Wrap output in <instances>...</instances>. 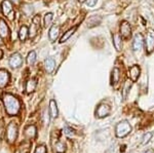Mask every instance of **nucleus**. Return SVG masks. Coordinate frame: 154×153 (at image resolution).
Returning <instances> with one entry per match:
<instances>
[{"instance_id": "obj_1", "label": "nucleus", "mask_w": 154, "mask_h": 153, "mask_svg": "<svg viewBox=\"0 0 154 153\" xmlns=\"http://www.w3.org/2000/svg\"><path fill=\"white\" fill-rule=\"evenodd\" d=\"M2 101L4 103V107H5V111L8 115H16L19 113L20 108H21V104L20 101L14 97L11 93H4L2 96Z\"/></svg>"}, {"instance_id": "obj_2", "label": "nucleus", "mask_w": 154, "mask_h": 153, "mask_svg": "<svg viewBox=\"0 0 154 153\" xmlns=\"http://www.w3.org/2000/svg\"><path fill=\"white\" fill-rule=\"evenodd\" d=\"M131 132V127L126 120H122L116 125L115 133L118 138H125Z\"/></svg>"}, {"instance_id": "obj_3", "label": "nucleus", "mask_w": 154, "mask_h": 153, "mask_svg": "<svg viewBox=\"0 0 154 153\" xmlns=\"http://www.w3.org/2000/svg\"><path fill=\"white\" fill-rule=\"evenodd\" d=\"M18 137V125L14 122H11L6 129V139L9 143H14Z\"/></svg>"}, {"instance_id": "obj_4", "label": "nucleus", "mask_w": 154, "mask_h": 153, "mask_svg": "<svg viewBox=\"0 0 154 153\" xmlns=\"http://www.w3.org/2000/svg\"><path fill=\"white\" fill-rule=\"evenodd\" d=\"M23 65V58L19 53L12 54L9 58V66L11 68H19Z\"/></svg>"}, {"instance_id": "obj_5", "label": "nucleus", "mask_w": 154, "mask_h": 153, "mask_svg": "<svg viewBox=\"0 0 154 153\" xmlns=\"http://www.w3.org/2000/svg\"><path fill=\"white\" fill-rule=\"evenodd\" d=\"M146 50L148 54H151L154 50V30L150 29L146 37Z\"/></svg>"}, {"instance_id": "obj_6", "label": "nucleus", "mask_w": 154, "mask_h": 153, "mask_svg": "<svg viewBox=\"0 0 154 153\" xmlns=\"http://www.w3.org/2000/svg\"><path fill=\"white\" fill-rule=\"evenodd\" d=\"M39 29H40V17L35 16L33 19V24H32L31 28H30V31H29L30 37H31V38H34Z\"/></svg>"}, {"instance_id": "obj_7", "label": "nucleus", "mask_w": 154, "mask_h": 153, "mask_svg": "<svg viewBox=\"0 0 154 153\" xmlns=\"http://www.w3.org/2000/svg\"><path fill=\"white\" fill-rule=\"evenodd\" d=\"M111 112V109L108 105L106 104H101L99 105V107L97 108V111H96V116L99 117V118H103V117H106L110 114Z\"/></svg>"}, {"instance_id": "obj_8", "label": "nucleus", "mask_w": 154, "mask_h": 153, "mask_svg": "<svg viewBox=\"0 0 154 153\" xmlns=\"http://www.w3.org/2000/svg\"><path fill=\"white\" fill-rule=\"evenodd\" d=\"M120 34L125 38H128L131 35V27L128 22L122 21L120 24Z\"/></svg>"}, {"instance_id": "obj_9", "label": "nucleus", "mask_w": 154, "mask_h": 153, "mask_svg": "<svg viewBox=\"0 0 154 153\" xmlns=\"http://www.w3.org/2000/svg\"><path fill=\"white\" fill-rule=\"evenodd\" d=\"M143 43H144V39H143V36L142 34L138 33L136 34L135 37H134V41H133V48L135 51H139L142 49V46H143Z\"/></svg>"}, {"instance_id": "obj_10", "label": "nucleus", "mask_w": 154, "mask_h": 153, "mask_svg": "<svg viewBox=\"0 0 154 153\" xmlns=\"http://www.w3.org/2000/svg\"><path fill=\"white\" fill-rule=\"evenodd\" d=\"M140 73H141L140 67L135 65V66H133V67L130 69V71H128V76H130L131 80L135 82V81L138 80L139 76H140Z\"/></svg>"}, {"instance_id": "obj_11", "label": "nucleus", "mask_w": 154, "mask_h": 153, "mask_svg": "<svg viewBox=\"0 0 154 153\" xmlns=\"http://www.w3.org/2000/svg\"><path fill=\"white\" fill-rule=\"evenodd\" d=\"M9 78L11 76H9L8 71L1 69L0 70V87H4L9 82Z\"/></svg>"}, {"instance_id": "obj_12", "label": "nucleus", "mask_w": 154, "mask_h": 153, "mask_svg": "<svg viewBox=\"0 0 154 153\" xmlns=\"http://www.w3.org/2000/svg\"><path fill=\"white\" fill-rule=\"evenodd\" d=\"M59 35H60V27L56 26V25L51 26V28L49 29V32H48V36H49L51 41H53V42L56 41L57 39H58Z\"/></svg>"}, {"instance_id": "obj_13", "label": "nucleus", "mask_w": 154, "mask_h": 153, "mask_svg": "<svg viewBox=\"0 0 154 153\" xmlns=\"http://www.w3.org/2000/svg\"><path fill=\"white\" fill-rule=\"evenodd\" d=\"M1 8H2V12H3L4 16H8L9 14L12 11V4L9 0H3L1 4Z\"/></svg>"}, {"instance_id": "obj_14", "label": "nucleus", "mask_w": 154, "mask_h": 153, "mask_svg": "<svg viewBox=\"0 0 154 153\" xmlns=\"http://www.w3.org/2000/svg\"><path fill=\"white\" fill-rule=\"evenodd\" d=\"M9 35V29L7 27L6 23L4 22V20L0 19V36L6 38Z\"/></svg>"}, {"instance_id": "obj_15", "label": "nucleus", "mask_w": 154, "mask_h": 153, "mask_svg": "<svg viewBox=\"0 0 154 153\" xmlns=\"http://www.w3.org/2000/svg\"><path fill=\"white\" fill-rule=\"evenodd\" d=\"M44 68H45L46 72L48 73H51L56 68V62H54V59L48 58L44 61Z\"/></svg>"}, {"instance_id": "obj_16", "label": "nucleus", "mask_w": 154, "mask_h": 153, "mask_svg": "<svg viewBox=\"0 0 154 153\" xmlns=\"http://www.w3.org/2000/svg\"><path fill=\"white\" fill-rule=\"evenodd\" d=\"M49 114L51 118H56L58 116V107H57V103L54 100H51L49 102Z\"/></svg>"}, {"instance_id": "obj_17", "label": "nucleus", "mask_w": 154, "mask_h": 153, "mask_svg": "<svg viewBox=\"0 0 154 153\" xmlns=\"http://www.w3.org/2000/svg\"><path fill=\"white\" fill-rule=\"evenodd\" d=\"M113 44L116 50H121V48H122V39H121V36L119 34H114L113 35Z\"/></svg>"}, {"instance_id": "obj_18", "label": "nucleus", "mask_w": 154, "mask_h": 153, "mask_svg": "<svg viewBox=\"0 0 154 153\" xmlns=\"http://www.w3.org/2000/svg\"><path fill=\"white\" fill-rule=\"evenodd\" d=\"M76 30H77V26L73 27V28H71V29H69V30L67 31L66 33H64V35L61 37V39H60V42H61V43L66 42V41L68 40V39L70 38V37L73 35L74 33H75Z\"/></svg>"}, {"instance_id": "obj_19", "label": "nucleus", "mask_w": 154, "mask_h": 153, "mask_svg": "<svg viewBox=\"0 0 154 153\" xmlns=\"http://www.w3.org/2000/svg\"><path fill=\"white\" fill-rule=\"evenodd\" d=\"M36 85H37V80L36 79L32 78V79L28 80V81H27V83H26V92L28 93H33L34 90H35V88H36Z\"/></svg>"}, {"instance_id": "obj_20", "label": "nucleus", "mask_w": 154, "mask_h": 153, "mask_svg": "<svg viewBox=\"0 0 154 153\" xmlns=\"http://www.w3.org/2000/svg\"><path fill=\"white\" fill-rule=\"evenodd\" d=\"M25 136H26L28 139H33L36 136V127L34 125H29L25 130Z\"/></svg>"}, {"instance_id": "obj_21", "label": "nucleus", "mask_w": 154, "mask_h": 153, "mask_svg": "<svg viewBox=\"0 0 154 153\" xmlns=\"http://www.w3.org/2000/svg\"><path fill=\"white\" fill-rule=\"evenodd\" d=\"M28 34H29V30L27 28V26H22L21 29L19 31V38L21 41H25L28 37Z\"/></svg>"}, {"instance_id": "obj_22", "label": "nucleus", "mask_w": 154, "mask_h": 153, "mask_svg": "<svg viewBox=\"0 0 154 153\" xmlns=\"http://www.w3.org/2000/svg\"><path fill=\"white\" fill-rule=\"evenodd\" d=\"M36 61V53L35 51H30L28 54V57H27V63L28 65H33Z\"/></svg>"}, {"instance_id": "obj_23", "label": "nucleus", "mask_w": 154, "mask_h": 153, "mask_svg": "<svg viewBox=\"0 0 154 153\" xmlns=\"http://www.w3.org/2000/svg\"><path fill=\"white\" fill-rule=\"evenodd\" d=\"M54 151L57 153H64L66 151V146L65 144L61 142H57V144L54 145Z\"/></svg>"}, {"instance_id": "obj_24", "label": "nucleus", "mask_w": 154, "mask_h": 153, "mask_svg": "<svg viewBox=\"0 0 154 153\" xmlns=\"http://www.w3.org/2000/svg\"><path fill=\"white\" fill-rule=\"evenodd\" d=\"M119 69L118 68H114L113 71H112V82L113 83H116L118 82L119 80V77H120V74H119Z\"/></svg>"}, {"instance_id": "obj_25", "label": "nucleus", "mask_w": 154, "mask_h": 153, "mask_svg": "<svg viewBox=\"0 0 154 153\" xmlns=\"http://www.w3.org/2000/svg\"><path fill=\"white\" fill-rule=\"evenodd\" d=\"M53 19L54 14L51 12H48V14H45V17H44V25H45V27H48L51 25V23L53 22Z\"/></svg>"}, {"instance_id": "obj_26", "label": "nucleus", "mask_w": 154, "mask_h": 153, "mask_svg": "<svg viewBox=\"0 0 154 153\" xmlns=\"http://www.w3.org/2000/svg\"><path fill=\"white\" fill-rule=\"evenodd\" d=\"M153 137V134L152 133H146V135H144L143 139H142V144L143 145H146L150 142V140L152 139Z\"/></svg>"}, {"instance_id": "obj_27", "label": "nucleus", "mask_w": 154, "mask_h": 153, "mask_svg": "<svg viewBox=\"0 0 154 153\" xmlns=\"http://www.w3.org/2000/svg\"><path fill=\"white\" fill-rule=\"evenodd\" d=\"M23 11L27 14V16H30V14H31L32 12H33V6H32V5H29V4H27V5H25V6H24Z\"/></svg>"}, {"instance_id": "obj_28", "label": "nucleus", "mask_w": 154, "mask_h": 153, "mask_svg": "<svg viewBox=\"0 0 154 153\" xmlns=\"http://www.w3.org/2000/svg\"><path fill=\"white\" fill-rule=\"evenodd\" d=\"M131 81L128 80L125 85V88H123V98H126V95L128 93V90L131 88Z\"/></svg>"}, {"instance_id": "obj_29", "label": "nucleus", "mask_w": 154, "mask_h": 153, "mask_svg": "<svg viewBox=\"0 0 154 153\" xmlns=\"http://www.w3.org/2000/svg\"><path fill=\"white\" fill-rule=\"evenodd\" d=\"M35 153H46V147L44 145H39L35 149Z\"/></svg>"}, {"instance_id": "obj_30", "label": "nucleus", "mask_w": 154, "mask_h": 153, "mask_svg": "<svg viewBox=\"0 0 154 153\" xmlns=\"http://www.w3.org/2000/svg\"><path fill=\"white\" fill-rule=\"evenodd\" d=\"M28 151H29V145L27 147H25L23 145V146H21L18 150H17L16 153H28Z\"/></svg>"}, {"instance_id": "obj_31", "label": "nucleus", "mask_w": 154, "mask_h": 153, "mask_svg": "<svg viewBox=\"0 0 154 153\" xmlns=\"http://www.w3.org/2000/svg\"><path fill=\"white\" fill-rule=\"evenodd\" d=\"M64 132H65V134L67 136H69V137L74 136V130L72 129H70V127H65V129H64Z\"/></svg>"}, {"instance_id": "obj_32", "label": "nucleus", "mask_w": 154, "mask_h": 153, "mask_svg": "<svg viewBox=\"0 0 154 153\" xmlns=\"http://www.w3.org/2000/svg\"><path fill=\"white\" fill-rule=\"evenodd\" d=\"M97 1H98V0H86V4H88V6L93 7L97 4Z\"/></svg>"}, {"instance_id": "obj_33", "label": "nucleus", "mask_w": 154, "mask_h": 153, "mask_svg": "<svg viewBox=\"0 0 154 153\" xmlns=\"http://www.w3.org/2000/svg\"><path fill=\"white\" fill-rule=\"evenodd\" d=\"M9 1H11V3H14V4H19L20 3V0H9Z\"/></svg>"}, {"instance_id": "obj_34", "label": "nucleus", "mask_w": 154, "mask_h": 153, "mask_svg": "<svg viewBox=\"0 0 154 153\" xmlns=\"http://www.w3.org/2000/svg\"><path fill=\"white\" fill-rule=\"evenodd\" d=\"M1 105H0V110H1ZM3 114H4V113H1V111H0V118H2V117H3Z\"/></svg>"}, {"instance_id": "obj_35", "label": "nucleus", "mask_w": 154, "mask_h": 153, "mask_svg": "<svg viewBox=\"0 0 154 153\" xmlns=\"http://www.w3.org/2000/svg\"><path fill=\"white\" fill-rule=\"evenodd\" d=\"M2 56H3V53H2V50L0 49V59L2 58Z\"/></svg>"}, {"instance_id": "obj_36", "label": "nucleus", "mask_w": 154, "mask_h": 153, "mask_svg": "<svg viewBox=\"0 0 154 153\" xmlns=\"http://www.w3.org/2000/svg\"><path fill=\"white\" fill-rule=\"evenodd\" d=\"M144 153H153V151H152V150H147V151L144 152Z\"/></svg>"}, {"instance_id": "obj_37", "label": "nucleus", "mask_w": 154, "mask_h": 153, "mask_svg": "<svg viewBox=\"0 0 154 153\" xmlns=\"http://www.w3.org/2000/svg\"><path fill=\"white\" fill-rule=\"evenodd\" d=\"M3 42H2V39H1V36H0V45H2Z\"/></svg>"}, {"instance_id": "obj_38", "label": "nucleus", "mask_w": 154, "mask_h": 153, "mask_svg": "<svg viewBox=\"0 0 154 153\" xmlns=\"http://www.w3.org/2000/svg\"><path fill=\"white\" fill-rule=\"evenodd\" d=\"M78 1H79V2H80V3H82V2L84 1V0H78Z\"/></svg>"}]
</instances>
